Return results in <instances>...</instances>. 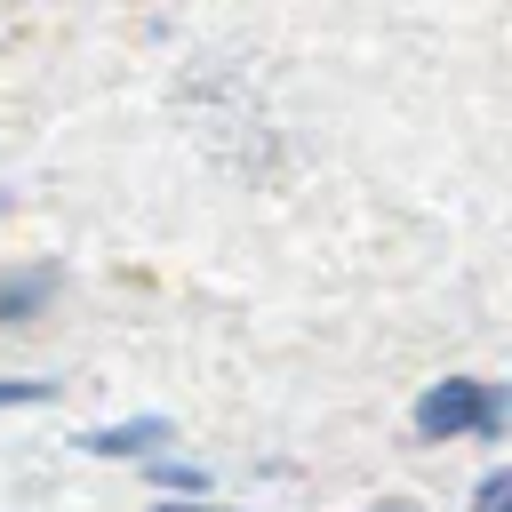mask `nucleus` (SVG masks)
Masks as SVG:
<instances>
[{
    "label": "nucleus",
    "instance_id": "nucleus-2",
    "mask_svg": "<svg viewBox=\"0 0 512 512\" xmlns=\"http://www.w3.org/2000/svg\"><path fill=\"white\" fill-rule=\"evenodd\" d=\"M168 440V416H136V424H112V432H88L80 448H96V456H136V448H160Z\"/></svg>",
    "mask_w": 512,
    "mask_h": 512
},
{
    "label": "nucleus",
    "instance_id": "nucleus-6",
    "mask_svg": "<svg viewBox=\"0 0 512 512\" xmlns=\"http://www.w3.org/2000/svg\"><path fill=\"white\" fill-rule=\"evenodd\" d=\"M376 512H416V504H400V496H392V504H376Z\"/></svg>",
    "mask_w": 512,
    "mask_h": 512
},
{
    "label": "nucleus",
    "instance_id": "nucleus-3",
    "mask_svg": "<svg viewBox=\"0 0 512 512\" xmlns=\"http://www.w3.org/2000/svg\"><path fill=\"white\" fill-rule=\"evenodd\" d=\"M480 512H512V472H488L480 480Z\"/></svg>",
    "mask_w": 512,
    "mask_h": 512
},
{
    "label": "nucleus",
    "instance_id": "nucleus-5",
    "mask_svg": "<svg viewBox=\"0 0 512 512\" xmlns=\"http://www.w3.org/2000/svg\"><path fill=\"white\" fill-rule=\"evenodd\" d=\"M160 512H216V504H160Z\"/></svg>",
    "mask_w": 512,
    "mask_h": 512
},
{
    "label": "nucleus",
    "instance_id": "nucleus-1",
    "mask_svg": "<svg viewBox=\"0 0 512 512\" xmlns=\"http://www.w3.org/2000/svg\"><path fill=\"white\" fill-rule=\"evenodd\" d=\"M416 432L424 440H456V432H504V400H496V384H472V376H448V384H432L424 400H416Z\"/></svg>",
    "mask_w": 512,
    "mask_h": 512
},
{
    "label": "nucleus",
    "instance_id": "nucleus-4",
    "mask_svg": "<svg viewBox=\"0 0 512 512\" xmlns=\"http://www.w3.org/2000/svg\"><path fill=\"white\" fill-rule=\"evenodd\" d=\"M16 400H56V384H0V408H16Z\"/></svg>",
    "mask_w": 512,
    "mask_h": 512
}]
</instances>
